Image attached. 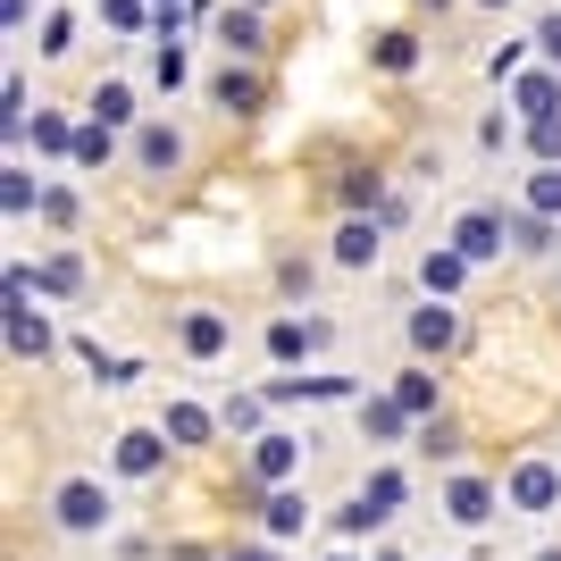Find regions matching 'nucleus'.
Wrapping results in <instances>:
<instances>
[{
	"label": "nucleus",
	"mask_w": 561,
	"mask_h": 561,
	"mask_svg": "<svg viewBox=\"0 0 561 561\" xmlns=\"http://www.w3.org/2000/svg\"><path fill=\"white\" fill-rule=\"evenodd\" d=\"M101 519H110V494H101L93 478H68V486H59V528L84 537V528H101Z\"/></svg>",
	"instance_id": "1"
},
{
	"label": "nucleus",
	"mask_w": 561,
	"mask_h": 561,
	"mask_svg": "<svg viewBox=\"0 0 561 561\" xmlns=\"http://www.w3.org/2000/svg\"><path fill=\"white\" fill-rule=\"evenodd\" d=\"M512 503H519V512H553V503H561V469L519 461V469H512Z\"/></svg>",
	"instance_id": "2"
},
{
	"label": "nucleus",
	"mask_w": 561,
	"mask_h": 561,
	"mask_svg": "<svg viewBox=\"0 0 561 561\" xmlns=\"http://www.w3.org/2000/svg\"><path fill=\"white\" fill-rule=\"evenodd\" d=\"M453 252H461V260H494V252H503V218H494V210H469L461 227H453Z\"/></svg>",
	"instance_id": "3"
},
{
	"label": "nucleus",
	"mask_w": 561,
	"mask_h": 561,
	"mask_svg": "<svg viewBox=\"0 0 561 561\" xmlns=\"http://www.w3.org/2000/svg\"><path fill=\"white\" fill-rule=\"evenodd\" d=\"M294 461H302V445H294V436H260L252 478H260V486H285V478H294Z\"/></svg>",
	"instance_id": "4"
},
{
	"label": "nucleus",
	"mask_w": 561,
	"mask_h": 561,
	"mask_svg": "<svg viewBox=\"0 0 561 561\" xmlns=\"http://www.w3.org/2000/svg\"><path fill=\"white\" fill-rule=\"evenodd\" d=\"M445 503H453V519H461V528H486L494 486H486V478H453V494H445Z\"/></svg>",
	"instance_id": "5"
},
{
	"label": "nucleus",
	"mask_w": 561,
	"mask_h": 561,
	"mask_svg": "<svg viewBox=\"0 0 561 561\" xmlns=\"http://www.w3.org/2000/svg\"><path fill=\"white\" fill-rule=\"evenodd\" d=\"M310 344H328V328H319V319H277V328H268V352H277V360H294V352H310Z\"/></svg>",
	"instance_id": "6"
},
{
	"label": "nucleus",
	"mask_w": 561,
	"mask_h": 561,
	"mask_svg": "<svg viewBox=\"0 0 561 561\" xmlns=\"http://www.w3.org/2000/svg\"><path fill=\"white\" fill-rule=\"evenodd\" d=\"M117 469H126V478H151V469H160V436H117Z\"/></svg>",
	"instance_id": "7"
},
{
	"label": "nucleus",
	"mask_w": 561,
	"mask_h": 561,
	"mask_svg": "<svg viewBox=\"0 0 561 561\" xmlns=\"http://www.w3.org/2000/svg\"><path fill=\"white\" fill-rule=\"evenodd\" d=\"M335 260H344V268H369V260H377V227H369V218H352V227L335 234Z\"/></svg>",
	"instance_id": "8"
},
{
	"label": "nucleus",
	"mask_w": 561,
	"mask_h": 561,
	"mask_svg": "<svg viewBox=\"0 0 561 561\" xmlns=\"http://www.w3.org/2000/svg\"><path fill=\"white\" fill-rule=\"evenodd\" d=\"M453 328H461V319H453V310H436V302H427L420 319H411V344H420V352H445V344H453Z\"/></svg>",
	"instance_id": "9"
},
{
	"label": "nucleus",
	"mask_w": 561,
	"mask_h": 561,
	"mask_svg": "<svg viewBox=\"0 0 561 561\" xmlns=\"http://www.w3.org/2000/svg\"><path fill=\"white\" fill-rule=\"evenodd\" d=\"M519 110L528 117H561V76H519Z\"/></svg>",
	"instance_id": "10"
},
{
	"label": "nucleus",
	"mask_w": 561,
	"mask_h": 561,
	"mask_svg": "<svg viewBox=\"0 0 561 561\" xmlns=\"http://www.w3.org/2000/svg\"><path fill=\"white\" fill-rule=\"evenodd\" d=\"M185 352H202V360L227 352V319H218V310H193V319H185Z\"/></svg>",
	"instance_id": "11"
},
{
	"label": "nucleus",
	"mask_w": 561,
	"mask_h": 561,
	"mask_svg": "<svg viewBox=\"0 0 561 561\" xmlns=\"http://www.w3.org/2000/svg\"><path fill=\"white\" fill-rule=\"evenodd\" d=\"M9 344L43 360V352H50V328H43V319H34V310H25V302H9Z\"/></svg>",
	"instance_id": "12"
},
{
	"label": "nucleus",
	"mask_w": 561,
	"mask_h": 561,
	"mask_svg": "<svg viewBox=\"0 0 561 561\" xmlns=\"http://www.w3.org/2000/svg\"><path fill=\"white\" fill-rule=\"evenodd\" d=\"M394 503H402V469H377L369 494H360V512H369V519H394Z\"/></svg>",
	"instance_id": "13"
},
{
	"label": "nucleus",
	"mask_w": 561,
	"mask_h": 561,
	"mask_svg": "<svg viewBox=\"0 0 561 561\" xmlns=\"http://www.w3.org/2000/svg\"><path fill=\"white\" fill-rule=\"evenodd\" d=\"M268 528H277V537H294V528H310V503H302V494H294V486H277V494H268Z\"/></svg>",
	"instance_id": "14"
},
{
	"label": "nucleus",
	"mask_w": 561,
	"mask_h": 561,
	"mask_svg": "<svg viewBox=\"0 0 561 561\" xmlns=\"http://www.w3.org/2000/svg\"><path fill=\"white\" fill-rule=\"evenodd\" d=\"M218 43L227 50H260V18L252 9H218Z\"/></svg>",
	"instance_id": "15"
},
{
	"label": "nucleus",
	"mask_w": 561,
	"mask_h": 561,
	"mask_svg": "<svg viewBox=\"0 0 561 561\" xmlns=\"http://www.w3.org/2000/svg\"><path fill=\"white\" fill-rule=\"evenodd\" d=\"M135 151H142V168H176V160H185V142L168 135V126H142V142H135Z\"/></svg>",
	"instance_id": "16"
},
{
	"label": "nucleus",
	"mask_w": 561,
	"mask_h": 561,
	"mask_svg": "<svg viewBox=\"0 0 561 561\" xmlns=\"http://www.w3.org/2000/svg\"><path fill=\"white\" fill-rule=\"evenodd\" d=\"M461 268H469L461 252H427V260H420V277H427V294H453V285H461Z\"/></svg>",
	"instance_id": "17"
},
{
	"label": "nucleus",
	"mask_w": 561,
	"mask_h": 561,
	"mask_svg": "<svg viewBox=\"0 0 561 561\" xmlns=\"http://www.w3.org/2000/svg\"><path fill=\"white\" fill-rule=\"evenodd\" d=\"M394 402L411 411V420H427V411H436V377H420V369H411V377L394 386Z\"/></svg>",
	"instance_id": "18"
},
{
	"label": "nucleus",
	"mask_w": 561,
	"mask_h": 561,
	"mask_svg": "<svg viewBox=\"0 0 561 561\" xmlns=\"http://www.w3.org/2000/svg\"><path fill=\"white\" fill-rule=\"evenodd\" d=\"M93 117H101V126H126V117H135V93H126V84H101V93H93Z\"/></svg>",
	"instance_id": "19"
},
{
	"label": "nucleus",
	"mask_w": 561,
	"mask_h": 561,
	"mask_svg": "<svg viewBox=\"0 0 561 561\" xmlns=\"http://www.w3.org/2000/svg\"><path fill=\"white\" fill-rule=\"evenodd\" d=\"M168 436H176V445H202V436H210V411L176 402V411H168Z\"/></svg>",
	"instance_id": "20"
},
{
	"label": "nucleus",
	"mask_w": 561,
	"mask_h": 561,
	"mask_svg": "<svg viewBox=\"0 0 561 561\" xmlns=\"http://www.w3.org/2000/svg\"><path fill=\"white\" fill-rule=\"evenodd\" d=\"M402 420H411L402 402H360V427H369V436H402Z\"/></svg>",
	"instance_id": "21"
},
{
	"label": "nucleus",
	"mask_w": 561,
	"mask_h": 561,
	"mask_svg": "<svg viewBox=\"0 0 561 561\" xmlns=\"http://www.w3.org/2000/svg\"><path fill=\"white\" fill-rule=\"evenodd\" d=\"M528 151H537L545 168H561V117H537V126H528Z\"/></svg>",
	"instance_id": "22"
},
{
	"label": "nucleus",
	"mask_w": 561,
	"mask_h": 561,
	"mask_svg": "<svg viewBox=\"0 0 561 561\" xmlns=\"http://www.w3.org/2000/svg\"><path fill=\"white\" fill-rule=\"evenodd\" d=\"M528 210H537V218H561V168H545L537 185H528Z\"/></svg>",
	"instance_id": "23"
},
{
	"label": "nucleus",
	"mask_w": 561,
	"mask_h": 561,
	"mask_svg": "<svg viewBox=\"0 0 561 561\" xmlns=\"http://www.w3.org/2000/svg\"><path fill=\"white\" fill-rule=\"evenodd\" d=\"M411 59H420V43H411V34H377V68H411Z\"/></svg>",
	"instance_id": "24"
},
{
	"label": "nucleus",
	"mask_w": 561,
	"mask_h": 561,
	"mask_svg": "<svg viewBox=\"0 0 561 561\" xmlns=\"http://www.w3.org/2000/svg\"><path fill=\"white\" fill-rule=\"evenodd\" d=\"M252 101H260V84H252V76H218V110H252Z\"/></svg>",
	"instance_id": "25"
},
{
	"label": "nucleus",
	"mask_w": 561,
	"mask_h": 561,
	"mask_svg": "<svg viewBox=\"0 0 561 561\" xmlns=\"http://www.w3.org/2000/svg\"><path fill=\"white\" fill-rule=\"evenodd\" d=\"M512 243H519V252H545V243H553V218H537V210H528V218L512 227Z\"/></svg>",
	"instance_id": "26"
},
{
	"label": "nucleus",
	"mask_w": 561,
	"mask_h": 561,
	"mask_svg": "<svg viewBox=\"0 0 561 561\" xmlns=\"http://www.w3.org/2000/svg\"><path fill=\"white\" fill-rule=\"evenodd\" d=\"M34 142H43V151H68L76 135H68V117H34Z\"/></svg>",
	"instance_id": "27"
},
{
	"label": "nucleus",
	"mask_w": 561,
	"mask_h": 561,
	"mask_svg": "<svg viewBox=\"0 0 561 561\" xmlns=\"http://www.w3.org/2000/svg\"><path fill=\"white\" fill-rule=\"evenodd\" d=\"M151 76H160V84H185V50H176V43H160V59H151Z\"/></svg>",
	"instance_id": "28"
},
{
	"label": "nucleus",
	"mask_w": 561,
	"mask_h": 561,
	"mask_svg": "<svg viewBox=\"0 0 561 561\" xmlns=\"http://www.w3.org/2000/svg\"><path fill=\"white\" fill-rule=\"evenodd\" d=\"M76 160L101 168V160H110V135H101V126H84V135H76Z\"/></svg>",
	"instance_id": "29"
},
{
	"label": "nucleus",
	"mask_w": 561,
	"mask_h": 561,
	"mask_svg": "<svg viewBox=\"0 0 561 561\" xmlns=\"http://www.w3.org/2000/svg\"><path fill=\"white\" fill-rule=\"evenodd\" d=\"M34 285H43V294H76V260H50Z\"/></svg>",
	"instance_id": "30"
},
{
	"label": "nucleus",
	"mask_w": 561,
	"mask_h": 561,
	"mask_svg": "<svg viewBox=\"0 0 561 561\" xmlns=\"http://www.w3.org/2000/svg\"><path fill=\"white\" fill-rule=\"evenodd\" d=\"M537 43H545V59H561V18H545V25H537Z\"/></svg>",
	"instance_id": "31"
},
{
	"label": "nucleus",
	"mask_w": 561,
	"mask_h": 561,
	"mask_svg": "<svg viewBox=\"0 0 561 561\" xmlns=\"http://www.w3.org/2000/svg\"><path fill=\"white\" fill-rule=\"evenodd\" d=\"M486 9H512V0H486Z\"/></svg>",
	"instance_id": "32"
},
{
	"label": "nucleus",
	"mask_w": 561,
	"mask_h": 561,
	"mask_svg": "<svg viewBox=\"0 0 561 561\" xmlns=\"http://www.w3.org/2000/svg\"><path fill=\"white\" fill-rule=\"evenodd\" d=\"M545 561H561V553H545Z\"/></svg>",
	"instance_id": "33"
},
{
	"label": "nucleus",
	"mask_w": 561,
	"mask_h": 561,
	"mask_svg": "<svg viewBox=\"0 0 561 561\" xmlns=\"http://www.w3.org/2000/svg\"><path fill=\"white\" fill-rule=\"evenodd\" d=\"M335 561H352V553H335Z\"/></svg>",
	"instance_id": "34"
},
{
	"label": "nucleus",
	"mask_w": 561,
	"mask_h": 561,
	"mask_svg": "<svg viewBox=\"0 0 561 561\" xmlns=\"http://www.w3.org/2000/svg\"><path fill=\"white\" fill-rule=\"evenodd\" d=\"M436 9H445V0H436Z\"/></svg>",
	"instance_id": "35"
},
{
	"label": "nucleus",
	"mask_w": 561,
	"mask_h": 561,
	"mask_svg": "<svg viewBox=\"0 0 561 561\" xmlns=\"http://www.w3.org/2000/svg\"><path fill=\"white\" fill-rule=\"evenodd\" d=\"M252 9H260V0H252Z\"/></svg>",
	"instance_id": "36"
}]
</instances>
